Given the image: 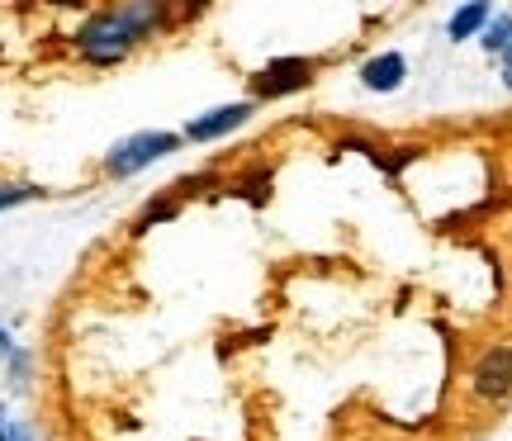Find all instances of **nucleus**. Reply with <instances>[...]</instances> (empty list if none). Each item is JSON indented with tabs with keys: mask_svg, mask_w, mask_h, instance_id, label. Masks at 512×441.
<instances>
[{
	"mask_svg": "<svg viewBox=\"0 0 512 441\" xmlns=\"http://www.w3.org/2000/svg\"><path fill=\"white\" fill-rule=\"evenodd\" d=\"M181 133L171 129H143V133H128V138H119V143L105 152V176L110 181H128V176H138V171H147V166H157L162 157H171V152H181Z\"/></svg>",
	"mask_w": 512,
	"mask_h": 441,
	"instance_id": "obj_1",
	"label": "nucleus"
},
{
	"mask_svg": "<svg viewBox=\"0 0 512 441\" xmlns=\"http://www.w3.org/2000/svg\"><path fill=\"white\" fill-rule=\"evenodd\" d=\"M133 48H138V38H133V29L124 24L119 10H95V15L76 29V53L86 57L91 67H119Z\"/></svg>",
	"mask_w": 512,
	"mask_h": 441,
	"instance_id": "obj_2",
	"label": "nucleus"
},
{
	"mask_svg": "<svg viewBox=\"0 0 512 441\" xmlns=\"http://www.w3.org/2000/svg\"><path fill=\"white\" fill-rule=\"evenodd\" d=\"M318 62L313 57H275L252 76V100H280L290 91H309Z\"/></svg>",
	"mask_w": 512,
	"mask_h": 441,
	"instance_id": "obj_3",
	"label": "nucleus"
},
{
	"mask_svg": "<svg viewBox=\"0 0 512 441\" xmlns=\"http://www.w3.org/2000/svg\"><path fill=\"white\" fill-rule=\"evenodd\" d=\"M252 114H256V100H233V105L195 114V119L181 129V138L185 143H219V138H228V133H238Z\"/></svg>",
	"mask_w": 512,
	"mask_h": 441,
	"instance_id": "obj_4",
	"label": "nucleus"
},
{
	"mask_svg": "<svg viewBox=\"0 0 512 441\" xmlns=\"http://www.w3.org/2000/svg\"><path fill=\"white\" fill-rule=\"evenodd\" d=\"M470 389L484 404H503L512 399V347H489L470 370Z\"/></svg>",
	"mask_w": 512,
	"mask_h": 441,
	"instance_id": "obj_5",
	"label": "nucleus"
},
{
	"mask_svg": "<svg viewBox=\"0 0 512 441\" xmlns=\"http://www.w3.org/2000/svg\"><path fill=\"white\" fill-rule=\"evenodd\" d=\"M361 81H366V91H375V95L399 91L403 81H408V57H403V53H380V57H370L366 67H361Z\"/></svg>",
	"mask_w": 512,
	"mask_h": 441,
	"instance_id": "obj_6",
	"label": "nucleus"
},
{
	"mask_svg": "<svg viewBox=\"0 0 512 441\" xmlns=\"http://www.w3.org/2000/svg\"><path fill=\"white\" fill-rule=\"evenodd\" d=\"M114 10L124 15V24L133 29V38H138V43H143V38H152L166 19H171V10H166V5H157V0H128V5H114Z\"/></svg>",
	"mask_w": 512,
	"mask_h": 441,
	"instance_id": "obj_7",
	"label": "nucleus"
},
{
	"mask_svg": "<svg viewBox=\"0 0 512 441\" xmlns=\"http://www.w3.org/2000/svg\"><path fill=\"white\" fill-rule=\"evenodd\" d=\"M489 19H494V10H489L484 0L460 5L456 15H451V24H446V34H451V43H465V38H475L479 29H489Z\"/></svg>",
	"mask_w": 512,
	"mask_h": 441,
	"instance_id": "obj_8",
	"label": "nucleus"
},
{
	"mask_svg": "<svg viewBox=\"0 0 512 441\" xmlns=\"http://www.w3.org/2000/svg\"><path fill=\"white\" fill-rule=\"evenodd\" d=\"M48 190L43 185H29V181H0V214L5 209H19V204H29V200H43Z\"/></svg>",
	"mask_w": 512,
	"mask_h": 441,
	"instance_id": "obj_9",
	"label": "nucleus"
},
{
	"mask_svg": "<svg viewBox=\"0 0 512 441\" xmlns=\"http://www.w3.org/2000/svg\"><path fill=\"white\" fill-rule=\"evenodd\" d=\"M484 48H489V53H498V57L512 48V10H508V15L489 19V29H484Z\"/></svg>",
	"mask_w": 512,
	"mask_h": 441,
	"instance_id": "obj_10",
	"label": "nucleus"
},
{
	"mask_svg": "<svg viewBox=\"0 0 512 441\" xmlns=\"http://www.w3.org/2000/svg\"><path fill=\"white\" fill-rule=\"evenodd\" d=\"M176 209H181V200H176V195H171V200H152V204L143 209V214H138L133 233H147L152 223H162V219H176Z\"/></svg>",
	"mask_w": 512,
	"mask_h": 441,
	"instance_id": "obj_11",
	"label": "nucleus"
},
{
	"mask_svg": "<svg viewBox=\"0 0 512 441\" xmlns=\"http://www.w3.org/2000/svg\"><path fill=\"white\" fill-rule=\"evenodd\" d=\"M5 441H34V427L19 423V418H10V423H5Z\"/></svg>",
	"mask_w": 512,
	"mask_h": 441,
	"instance_id": "obj_12",
	"label": "nucleus"
},
{
	"mask_svg": "<svg viewBox=\"0 0 512 441\" xmlns=\"http://www.w3.org/2000/svg\"><path fill=\"white\" fill-rule=\"evenodd\" d=\"M503 86H508V91H512V48H508V53H503Z\"/></svg>",
	"mask_w": 512,
	"mask_h": 441,
	"instance_id": "obj_13",
	"label": "nucleus"
},
{
	"mask_svg": "<svg viewBox=\"0 0 512 441\" xmlns=\"http://www.w3.org/2000/svg\"><path fill=\"white\" fill-rule=\"evenodd\" d=\"M0 356H15V342H10V332L0 328Z\"/></svg>",
	"mask_w": 512,
	"mask_h": 441,
	"instance_id": "obj_14",
	"label": "nucleus"
},
{
	"mask_svg": "<svg viewBox=\"0 0 512 441\" xmlns=\"http://www.w3.org/2000/svg\"><path fill=\"white\" fill-rule=\"evenodd\" d=\"M5 423H10V418H5V408H0V441H5Z\"/></svg>",
	"mask_w": 512,
	"mask_h": 441,
	"instance_id": "obj_15",
	"label": "nucleus"
}]
</instances>
